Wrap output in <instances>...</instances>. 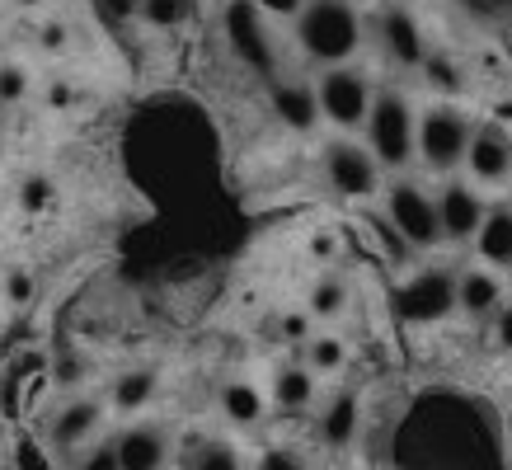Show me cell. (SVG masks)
<instances>
[{
	"label": "cell",
	"mask_w": 512,
	"mask_h": 470,
	"mask_svg": "<svg viewBox=\"0 0 512 470\" xmlns=\"http://www.w3.org/2000/svg\"><path fill=\"white\" fill-rule=\"evenodd\" d=\"M475 250L489 268H512V203H489L480 235H475Z\"/></svg>",
	"instance_id": "2e32d148"
},
{
	"label": "cell",
	"mask_w": 512,
	"mask_h": 470,
	"mask_svg": "<svg viewBox=\"0 0 512 470\" xmlns=\"http://www.w3.org/2000/svg\"><path fill=\"white\" fill-rule=\"evenodd\" d=\"M470 137L475 127L456 104H433L428 113H419V160L437 174H451L456 165H466Z\"/></svg>",
	"instance_id": "3957f363"
},
{
	"label": "cell",
	"mask_w": 512,
	"mask_h": 470,
	"mask_svg": "<svg viewBox=\"0 0 512 470\" xmlns=\"http://www.w3.org/2000/svg\"><path fill=\"white\" fill-rule=\"evenodd\" d=\"M221 414L231 423H240V428H249V423L264 419V395L254 391L249 381H226L221 386Z\"/></svg>",
	"instance_id": "ffe728a7"
},
{
	"label": "cell",
	"mask_w": 512,
	"mask_h": 470,
	"mask_svg": "<svg viewBox=\"0 0 512 470\" xmlns=\"http://www.w3.org/2000/svg\"><path fill=\"white\" fill-rule=\"evenodd\" d=\"M259 470H306V461H301V452H292V447H268V452L259 456Z\"/></svg>",
	"instance_id": "4316f807"
},
{
	"label": "cell",
	"mask_w": 512,
	"mask_h": 470,
	"mask_svg": "<svg viewBox=\"0 0 512 470\" xmlns=\"http://www.w3.org/2000/svg\"><path fill=\"white\" fill-rule=\"evenodd\" d=\"M367 151L381 160V170H409L419 160V113L400 90H376L372 118H367Z\"/></svg>",
	"instance_id": "7a4b0ae2"
},
{
	"label": "cell",
	"mask_w": 512,
	"mask_h": 470,
	"mask_svg": "<svg viewBox=\"0 0 512 470\" xmlns=\"http://www.w3.org/2000/svg\"><path fill=\"white\" fill-rule=\"evenodd\" d=\"M282 329H287V339L311 344V320H306V315H287V320H282Z\"/></svg>",
	"instance_id": "836d02e7"
},
{
	"label": "cell",
	"mask_w": 512,
	"mask_h": 470,
	"mask_svg": "<svg viewBox=\"0 0 512 470\" xmlns=\"http://www.w3.org/2000/svg\"><path fill=\"white\" fill-rule=\"evenodd\" d=\"M141 5H146V0H99V10H104L113 24H127V19H137Z\"/></svg>",
	"instance_id": "f1b7e54d"
},
{
	"label": "cell",
	"mask_w": 512,
	"mask_h": 470,
	"mask_svg": "<svg viewBox=\"0 0 512 470\" xmlns=\"http://www.w3.org/2000/svg\"><path fill=\"white\" fill-rule=\"evenodd\" d=\"M254 5H259V10H264L268 19H301V10H306V5H311V0H254Z\"/></svg>",
	"instance_id": "83f0119b"
},
{
	"label": "cell",
	"mask_w": 512,
	"mask_h": 470,
	"mask_svg": "<svg viewBox=\"0 0 512 470\" xmlns=\"http://www.w3.org/2000/svg\"><path fill=\"white\" fill-rule=\"evenodd\" d=\"M508 292H503V278L494 268H461L456 273V306L470 315V320H494L503 306H508Z\"/></svg>",
	"instance_id": "5bb4252c"
},
{
	"label": "cell",
	"mask_w": 512,
	"mask_h": 470,
	"mask_svg": "<svg viewBox=\"0 0 512 470\" xmlns=\"http://www.w3.org/2000/svg\"><path fill=\"white\" fill-rule=\"evenodd\" d=\"M315 94H320V113L339 132H357V127H367V118H372L376 90L357 66H329V71H320Z\"/></svg>",
	"instance_id": "8992f818"
},
{
	"label": "cell",
	"mask_w": 512,
	"mask_h": 470,
	"mask_svg": "<svg viewBox=\"0 0 512 470\" xmlns=\"http://www.w3.org/2000/svg\"><path fill=\"white\" fill-rule=\"evenodd\" d=\"M508 33H512V15H508Z\"/></svg>",
	"instance_id": "8d00e7d4"
},
{
	"label": "cell",
	"mask_w": 512,
	"mask_h": 470,
	"mask_svg": "<svg viewBox=\"0 0 512 470\" xmlns=\"http://www.w3.org/2000/svg\"><path fill=\"white\" fill-rule=\"evenodd\" d=\"M311 250H315V254H334V240H329V235H315Z\"/></svg>",
	"instance_id": "e575fe53"
},
{
	"label": "cell",
	"mask_w": 512,
	"mask_h": 470,
	"mask_svg": "<svg viewBox=\"0 0 512 470\" xmlns=\"http://www.w3.org/2000/svg\"><path fill=\"white\" fill-rule=\"evenodd\" d=\"M29 297H33V273L29 268H19V264H10L5 268V301H10V306H24Z\"/></svg>",
	"instance_id": "484cf974"
},
{
	"label": "cell",
	"mask_w": 512,
	"mask_h": 470,
	"mask_svg": "<svg viewBox=\"0 0 512 470\" xmlns=\"http://www.w3.org/2000/svg\"><path fill=\"white\" fill-rule=\"evenodd\" d=\"M343 339H334V334H311V344H306V367H311L315 376L325 372H339L343 367Z\"/></svg>",
	"instance_id": "7402d4cb"
},
{
	"label": "cell",
	"mask_w": 512,
	"mask_h": 470,
	"mask_svg": "<svg viewBox=\"0 0 512 470\" xmlns=\"http://www.w3.org/2000/svg\"><path fill=\"white\" fill-rule=\"evenodd\" d=\"M437 217H442V235L451 245H466V240L480 235L484 217H489V203L480 198V188H470L466 179H447L437 188Z\"/></svg>",
	"instance_id": "9c48e42d"
},
{
	"label": "cell",
	"mask_w": 512,
	"mask_h": 470,
	"mask_svg": "<svg viewBox=\"0 0 512 470\" xmlns=\"http://www.w3.org/2000/svg\"><path fill=\"white\" fill-rule=\"evenodd\" d=\"M489 325H494V344L503 348V353H512V301L489 320Z\"/></svg>",
	"instance_id": "4dcf8cb0"
},
{
	"label": "cell",
	"mask_w": 512,
	"mask_h": 470,
	"mask_svg": "<svg viewBox=\"0 0 512 470\" xmlns=\"http://www.w3.org/2000/svg\"><path fill=\"white\" fill-rule=\"evenodd\" d=\"M325 179L329 188L339 193V198H372L376 188H381V160L367 151V141H353V137H334L325 141Z\"/></svg>",
	"instance_id": "52a82bcc"
},
{
	"label": "cell",
	"mask_w": 512,
	"mask_h": 470,
	"mask_svg": "<svg viewBox=\"0 0 512 470\" xmlns=\"http://www.w3.org/2000/svg\"><path fill=\"white\" fill-rule=\"evenodd\" d=\"M357 423H362V414H357V395L339 391L325 405V414H320V438H325V447H339L343 452V447L357 438Z\"/></svg>",
	"instance_id": "e0dca14e"
},
{
	"label": "cell",
	"mask_w": 512,
	"mask_h": 470,
	"mask_svg": "<svg viewBox=\"0 0 512 470\" xmlns=\"http://www.w3.org/2000/svg\"><path fill=\"white\" fill-rule=\"evenodd\" d=\"M188 15H193V0H146L141 5V19L151 29H179Z\"/></svg>",
	"instance_id": "cb8c5ba5"
},
{
	"label": "cell",
	"mask_w": 512,
	"mask_h": 470,
	"mask_svg": "<svg viewBox=\"0 0 512 470\" xmlns=\"http://www.w3.org/2000/svg\"><path fill=\"white\" fill-rule=\"evenodd\" d=\"M268 104L278 113L282 127L292 132H311L325 113H320V94H315L311 80H296V76H273L268 80Z\"/></svg>",
	"instance_id": "8fae6325"
},
{
	"label": "cell",
	"mask_w": 512,
	"mask_h": 470,
	"mask_svg": "<svg viewBox=\"0 0 512 470\" xmlns=\"http://www.w3.org/2000/svg\"><path fill=\"white\" fill-rule=\"evenodd\" d=\"M19 5H24V10H33V5H43V0H19Z\"/></svg>",
	"instance_id": "d590c367"
},
{
	"label": "cell",
	"mask_w": 512,
	"mask_h": 470,
	"mask_svg": "<svg viewBox=\"0 0 512 470\" xmlns=\"http://www.w3.org/2000/svg\"><path fill=\"white\" fill-rule=\"evenodd\" d=\"M386 221L409 240V250H433L442 245V217H437V198L419 179H395L386 188Z\"/></svg>",
	"instance_id": "277c9868"
},
{
	"label": "cell",
	"mask_w": 512,
	"mask_h": 470,
	"mask_svg": "<svg viewBox=\"0 0 512 470\" xmlns=\"http://www.w3.org/2000/svg\"><path fill=\"white\" fill-rule=\"evenodd\" d=\"M151 395H156V372L151 367H132V372H123L113 381V409H123V414L146 409Z\"/></svg>",
	"instance_id": "d6986e66"
},
{
	"label": "cell",
	"mask_w": 512,
	"mask_h": 470,
	"mask_svg": "<svg viewBox=\"0 0 512 470\" xmlns=\"http://www.w3.org/2000/svg\"><path fill=\"white\" fill-rule=\"evenodd\" d=\"M292 33H296V47L329 71V66L353 62L367 29H362V15H357L353 0H311L301 10V19L292 24Z\"/></svg>",
	"instance_id": "6da1fadb"
},
{
	"label": "cell",
	"mask_w": 512,
	"mask_h": 470,
	"mask_svg": "<svg viewBox=\"0 0 512 470\" xmlns=\"http://www.w3.org/2000/svg\"><path fill=\"white\" fill-rule=\"evenodd\" d=\"M273 400L282 409H311L315 400V372L306 362H292V367H278L273 372Z\"/></svg>",
	"instance_id": "ac0fdd59"
},
{
	"label": "cell",
	"mask_w": 512,
	"mask_h": 470,
	"mask_svg": "<svg viewBox=\"0 0 512 470\" xmlns=\"http://www.w3.org/2000/svg\"><path fill=\"white\" fill-rule=\"evenodd\" d=\"M395 311L409 325H437L456 311V273L447 268H423L395 292Z\"/></svg>",
	"instance_id": "ba28073f"
},
{
	"label": "cell",
	"mask_w": 512,
	"mask_h": 470,
	"mask_svg": "<svg viewBox=\"0 0 512 470\" xmlns=\"http://www.w3.org/2000/svg\"><path fill=\"white\" fill-rule=\"evenodd\" d=\"M118 470H165L170 466V433L160 423H132L113 438Z\"/></svg>",
	"instance_id": "7c38bea8"
},
{
	"label": "cell",
	"mask_w": 512,
	"mask_h": 470,
	"mask_svg": "<svg viewBox=\"0 0 512 470\" xmlns=\"http://www.w3.org/2000/svg\"><path fill=\"white\" fill-rule=\"evenodd\" d=\"M24 66H0V99H19L24 94Z\"/></svg>",
	"instance_id": "f546056e"
},
{
	"label": "cell",
	"mask_w": 512,
	"mask_h": 470,
	"mask_svg": "<svg viewBox=\"0 0 512 470\" xmlns=\"http://www.w3.org/2000/svg\"><path fill=\"white\" fill-rule=\"evenodd\" d=\"M376 33H381V47H386V57L395 66H423L428 62V47H423V33L414 24L409 10L400 5H386L381 19H376Z\"/></svg>",
	"instance_id": "4fadbf2b"
},
{
	"label": "cell",
	"mask_w": 512,
	"mask_h": 470,
	"mask_svg": "<svg viewBox=\"0 0 512 470\" xmlns=\"http://www.w3.org/2000/svg\"><path fill=\"white\" fill-rule=\"evenodd\" d=\"M184 470H245V461H240V452H235V442L202 438V442H193Z\"/></svg>",
	"instance_id": "44dd1931"
},
{
	"label": "cell",
	"mask_w": 512,
	"mask_h": 470,
	"mask_svg": "<svg viewBox=\"0 0 512 470\" xmlns=\"http://www.w3.org/2000/svg\"><path fill=\"white\" fill-rule=\"evenodd\" d=\"M80 376H90V362H80V358H62V362H57V381H62V386H76Z\"/></svg>",
	"instance_id": "d6a6232c"
},
{
	"label": "cell",
	"mask_w": 512,
	"mask_h": 470,
	"mask_svg": "<svg viewBox=\"0 0 512 470\" xmlns=\"http://www.w3.org/2000/svg\"><path fill=\"white\" fill-rule=\"evenodd\" d=\"M428 80H437V85H442V90H456V85H461V80H456V71H451L447 62H442V57H428Z\"/></svg>",
	"instance_id": "1f68e13d"
},
{
	"label": "cell",
	"mask_w": 512,
	"mask_h": 470,
	"mask_svg": "<svg viewBox=\"0 0 512 470\" xmlns=\"http://www.w3.org/2000/svg\"><path fill=\"white\" fill-rule=\"evenodd\" d=\"M343 301H348V282L343 278H320L311 287V315L315 320H334V315H343Z\"/></svg>",
	"instance_id": "603a6c76"
},
{
	"label": "cell",
	"mask_w": 512,
	"mask_h": 470,
	"mask_svg": "<svg viewBox=\"0 0 512 470\" xmlns=\"http://www.w3.org/2000/svg\"><path fill=\"white\" fill-rule=\"evenodd\" d=\"M71 470H118V452H113V442L80 447V452L71 456Z\"/></svg>",
	"instance_id": "d4e9b609"
},
{
	"label": "cell",
	"mask_w": 512,
	"mask_h": 470,
	"mask_svg": "<svg viewBox=\"0 0 512 470\" xmlns=\"http://www.w3.org/2000/svg\"><path fill=\"white\" fill-rule=\"evenodd\" d=\"M221 33L226 47L235 52V62L259 71V76H278V52H273V33H268V15L254 0H231L226 15H221Z\"/></svg>",
	"instance_id": "5b68a950"
},
{
	"label": "cell",
	"mask_w": 512,
	"mask_h": 470,
	"mask_svg": "<svg viewBox=\"0 0 512 470\" xmlns=\"http://www.w3.org/2000/svg\"><path fill=\"white\" fill-rule=\"evenodd\" d=\"M99 419H104V405L99 400H66L62 409H57V419H52V442L62 447V452L76 456L85 442L99 433Z\"/></svg>",
	"instance_id": "9a60e30c"
},
{
	"label": "cell",
	"mask_w": 512,
	"mask_h": 470,
	"mask_svg": "<svg viewBox=\"0 0 512 470\" xmlns=\"http://www.w3.org/2000/svg\"><path fill=\"white\" fill-rule=\"evenodd\" d=\"M466 170L475 184H508L512 179V132L503 123H480L470 137Z\"/></svg>",
	"instance_id": "30bf717a"
}]
</instances>
